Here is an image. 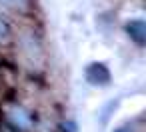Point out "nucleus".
I'll return each instance as SVG.
<instances>
[{
    "instance_id": "1",
    "label": "nucleus",
    "mask_w": 146,
    "mask_h": 132,
    "mask_svg": "<svg viewBox=\"0 0 146 132\" xmlns=\"http://www.w3.org/2000/svg\"><path fill=\"white\" fill-rule=\"evenodd\" d=\"M110 78V70L104 62H92L86 66V80L92 86H108Z\"/></svg>"
},
{
    "instance_id": "2",
    "label": "nucleus",
    "mask_w": 146,
    "mask_h": 132,
    "mask_svg": "<svg viewBox=\"0 0 146 132\" xmlns=\"http://www.w3.org/2000/svg\"><path fill=\"white\" fill-rule=\"evenodd\" d=\"M126 32H128V36L138 46H144L146 44V22L142 18H136V20L126 22Z\"/></svg>"
},
{
    "instance_id": "3",
    "label": "nucleus",
    "mask_w": 146,
    "mask_h": 132,
    "mask_svg": "<svg viewBox=\"0 0 146 132\" xmlns=\"http://www.w3.org/2000/svg\"><path fill=\"white\" fill-rule=\"evenodd\" d=\"M10 122L16 128H22V130H28L30 128V116L22 108H12L10 110Z\"/></svg>"
},
{
    "instance_id": "4",
    "label": "nucleus",
    "mask_w": 146,
    "mask_h": 132,
    "mask_svg": "<svg viewBox=\"0 0 146 132\" xmlns=\"http://www.w3.org/2000/svg\"><path fill=\"white\" fill-rule=\"evenodd\" d=\"M26 6V0H0V8L8 10H22Z\"/></svg>"
},
{
    "instance_id": "5",
    "label": "nucleus",
    "mask_w": 146,
    "mask_h": 132,
    "mask_svg": "<svg viewBox=\"0 0 146 132\" xmlns=\"http://www.w3.org/2000/svg\"><path fill=\"white\" fill-rule=\"evenodd\" d=\"M8 36H10V26L4 18H0V42L8 40Z\"/></svg>"
},
{
    "instance_id": "6",
    "label": "nucleus",
    "mask_w": 146,
    "mask_h": 132,
    "mask_svg": "<svg viewBox=\"0 0 146 132\" xmlns=\"http://www.w3.org/2000/svg\"><path fill=\"white\" fill-rule=\"evenodd\" d=\"M64 132H76V124L74 122H64Z\"/></svg>"
},
{
    "instance_id": "7",
    "label": "nucleus",
    "mask_w": 146,
    "mask_h": 132,
    "mask_svg": "<svg viewBox=\"0 0 146 132\" xmlns=\"http://www.w3.org/2000/svg\"><path fill=\"white\" fill-rule=\"evenodd\" d=\"M114 132H134V128H130V126H122V128H118V130H114Z\"/></svg>"
}]
</instances>
